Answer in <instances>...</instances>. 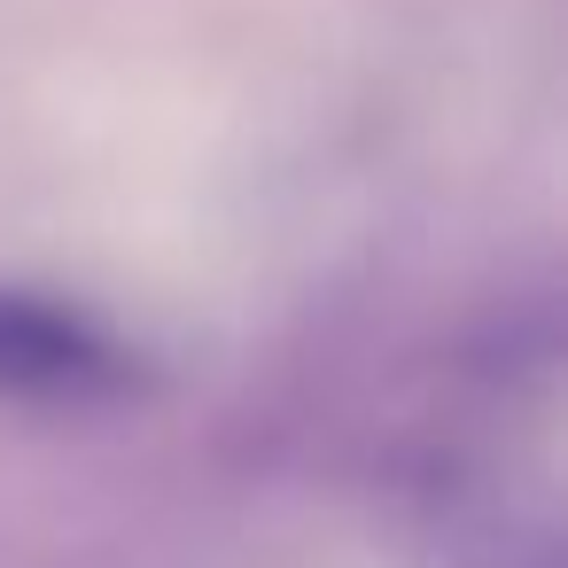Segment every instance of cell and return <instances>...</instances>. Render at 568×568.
I'll return each instance as SVG.
<instances>
[{
    "label": "cell",
    "mask_w": 568,
    "mask_h": 568,
    "mask_svg": "<svg viewBox=\"0 0 568 568\" xmlns=\"http://www.w3.org/2000/svg\"><path fill=\"white\" fill-rule=\"evenodd\" d=\"M149 389V358L125 327H110L94 304L0 281V405L40 420H87L118 413Z\"/></svg>",
    "instance_id": "6da1fadb"
}]
</instances>
